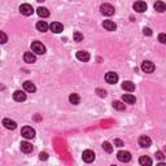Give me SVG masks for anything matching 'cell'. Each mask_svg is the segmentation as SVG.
<instances>
[{"label": "cell", "instance_id": "6da1fadb", "mask_svg": "<svg viewBox=\"0 0 166 166\" xmlns=\"http://www.w3.org/2000/svg\"><path fill=\"white\" fill-rule=\"evenodd\" d=\"M31 51L36 55H44L46 53V47L44 44H42L40 42H33L31 43Z\"/></svg>", "mask_w": 166, "mask_h": 166}, {"label": "cell", "instance_id": "7a4b0ae2", "mask_svg": "<svg viewBox=\"0 0 166 166\" xmlns=\"http://www.w3.org/2000/svg\"><path fill=\"white\" fill-rule=\"evenodd\" d=\"M21 135L25 139H34L35 138V130L30 127V126H25V127H22V130H21Z\"/></svg>", "mask_w": 166, "mask_h": 166}, {"label": "cell", "instance_id": "3957f363", "mask_svg": "<svg viewBox=\"0 0 166 166\" xmlns=\"http://www.w3.org/2000/svg\"><path fill=\"white\" fill-rule=\"evenodd\" d=\"M100 11L102 14H105V16H113L114 14V7L110 5V4H101L100 7Z\"/></svg>", "mask_w": 166, "mask_h": 166}, {"label": "cell", "instance_id": "277c9868", "mask_svg": "<svg viewBox=\"0 0 166 166\" xmlns=\"http://www.w3.org/2000/svg\"><path fill=\"white\" fill-rule=\"evenodd\" d=\"M117 158H118L121 162H129L131 160V153L127 152V150H119V152L117 153Z\"/></svg>", "mask_w": 166, "mask_h": 166}, {"label": "cell", "instance_id": "5b68a950", "mask_svg": "<svg viewBox=\"0 0 166 166\" xmlns=\"http://www.w3.org/2000/svg\"><path fill=\"white\" fill-rule=\"evenodd\" d=\"M82 158H83V161H85V162L90 164V162H92V161L95 160V153L92 152V150L87 149V150H85V152H83V154H82Z\"/></svg>", "mask_w": 166, "mask_h": 166}, {"label": "cell", "instance_id": "8992f818", "mask_svg": "<svg viewBox=\"0 0 166 166\" xmlns=\"http://www.w3.org/2000/svg\"><path fill=\"white\" fill-rule=\"evenodd\" d=\"M19 12H21V14H23V16H31L34 9L30 4H22V5L19 7Z\"/></svg>", "mask_w": 166, "mask_h": 166}, {"label": "cell", "instance_id": "52a82bcc", "mask_svg": "<svg viewBox=\"0 0 166 166\" xmlns=\"http://www.w3.org/2000/svg\"><path fill=\"white\" fill-rule=\"evenodd\" d=\"M105 81H106V83H109V85H116L117 81H118V75L113 71H109L105 74Z\"/></svg>", "mask_w": 166, "mask_h": 166}, {"label": "cell", "instance_id": "ba28073f", "mask_svg": "<svg viewBox=\"0 0 166 166\" xmlns=\"http://www.w3.org/2000/svg\"><path fill=\"white\" fill-rule=\"evenodd\" d=\"M150 144H152V140H150V138H148V136L141 135L139 138V145H140V147L148 148V147H150Z\"/></svg>", "mask_w": 166, "mask_h": 166}, {"label": "cell", "instance_id": "9c48e42d", "mask_svg": "<svg viewBox=\"0 0 166 166\" xmlns=\"http://www.w3.org/2000/svg\"><path fill=\"white\" fill-rule=\"evenodd\" d=\"M141 70L144 73H153L154 70V64L150 61H144L143 64H141Z\"/></svg>", "mask_w": 166, "mask_h": 166}, {"label": "cell", "instance_id": "30bf717a", "mask_svg": "<svg viewBox=\"0 0 166 166\" xmlns=\"http://www.w3.org/2000/svg\"><path fill=\"white\" fill-rule=\"evenodd\" d=\"M50 29H51L52 33L60 34V33H62V30H64V26H62V23H60V22H52L50 25Z\"/></svg>", "mask_w": 166, "mask_h": 166}, {"label": "cell", "instance_id": "8fae6325", "mask_svg": "<svg viewBox=\"0 0 166 166\" xmlns=\"http://www.w3.org/2000/svg\"><path fill=\"white\" fill-rule=\"evenodd\" d=\"M19 148L23 153H30L33 152V145L31 143H29V141H21V144H19Z\"/></svg>", "mask_w": 166, "mask_h": 166}, {"label": "cell", "instance_id": "7c38bea8", "mask_svg": "<svg viewBox=\"0 0 166 166\" xmlns=\"http://www.w3.org/2000/svg\"><path fill=\"white\" fill-rule=\"evenodd\" d=\"M77 58L79 61H83V62H87L90 60V53L86 52V51H78L77 52Z\"/></svg>", "mask_w": 166, "mask_h": 166}, {"label": "cell", "instance_id": "4fadbf2b", "mask_svg": "<svg viewBox=\"0 0 166 166\" xmlns=\"http://www.w3.org/2000/svg\"><path fill=\"white\" fill-rule=\"evenodd\" d=\"M102 27H104L105 30H108V31H114L117 29V25L113 21H110V19H106V21L102 22Z\"/></svg>", "mask_w": 166, "mask_h": 166}, {"label": "cell", "instance_id": "5bb4252c", "mask_svg": "<svg viewBox=\"0 0 166 166\" xmlns=\"http://www.w3.org/2000/svg\"><path fill=\"white\" fill-rule=\"evenodd\" d=\"M13 99L16 100V101H25L26 100V94L23 91H19V90H17V91H14V94H13Z\"/></svg>", "mask_w": 166, "mask_h": 166}, {"label": "cell", "instance_id": "9a60e30c", "mask_svg": "<svg viewBox=\"0 0 166 166\" xmlns=\"http://www.w3.org/2000/svg\"><path fill=\"white\" fill-rule=\"evenodd\" d=\"M3 125H4V127L8 129V130H14L17 127V123L14 121L12 119H9V118H4L3 119Z\"/></svg>", "mask_w": 166, "mask_h": 166}, {"label": "cell", "instance_id": "2e32d148", "mask_svg": "<svg viewBox=\"0 0 166 166\" xmlns=\"http://www.w3.org/2000/svg\"><path fill=\"white\" fill-rule=\"evenodd\" d=\"M35 60H36V57L33 52H25V55H23V61L25 62H27V64H34Z\"/></svg>", "mask_w": 166, "mask_h": 166}, {"label": "cell", "instance_id": "e0dca14e", "mask_svg": "<svg viewBox=\"0 0 166 166\" xmlns=\"http://www.w3.org/2000/svg\"><path fill=\"white\" fill-rule=\"evenodd\" d=\"M134 9L139 13H143V12L147 11V4H145L144 2H136L134 4Z\"/></svg>", "mask_w": 166, "mask_h": 166}, {"label": "cell", "instance_id": "ac0fdd59", "mask_svg": "<svg viewBox=\"0 0 166 166\" xmlns=\"http://www.w3.org/2000/svg\"><path fill=\"white\" fill-rule=\"evenodd\" d=\"M23 90H25L26 92H35L36 87H35V85H34L33 82L26 81L25 83H23Z\"/></svg>", "mask_w": 166, "mask_h": 166}, {"label": "cell", "instance_id": "d6986e66", "mask_svg": "<svg viewBox=\"0 0 166 166\" xmlns=\"http://www.w3.org/2000/svg\"><path fill=\"white\" fill-rule=\"evenodd\" d=\"M36 13H38V16L42 17V18H47L48 16H50V11H48L47 8H44V7H39L36 9Z\"/></svg>", "mask_w": 166, "mask_h": 166}, {"label": "cell", "instance_id": "ffe728a7", "mask_svg": "<svg viewBox=\"0 0 166 166\" xmlns=\"http://www.w3.org/2000/svg\"><path fill=\"white\" fill-rule=\"evenodd\" d=\"M122 88H123L125 91H129V92H133L135 90V85L133 82H130V81H126L122 83Z\"/></svg>", "mask_w": 166, "mask_h": 166}, {"label": "cell", "instance_id": "44dd1931", "mask_svg": "<svg viewBox=\"0 0 166 166\" xmlns=\"http://www.w3.org/2000/svg\"><path fill=\"white\" fill-rule=\"evenodd\" d=\"M153 7H154L156 11L160 12V13H162V12L166 11V4H165L164 2H161V0H158V2H156Z\"/></svg>", "mask_w": 166, "mask_h": 166}, {"label": "cell", "instance_id": "7402d4cb", "mask_svg": "<svg viewBox=\"0 0 166 166\" xmlns=\"http://www.w3.org/2000/svg\"><path fill=\"white\" fill-rule=\"evenodd\" d=\"M122 100H123L125 102H127V104H135V96L134 95H130V94H125L123 96H122Z\"/></svg>", "mask_w": 166, "mask_h": 166}, {"label": "cell", "instance_id": "603a6c76", "mask_svg": "<svg viewBox=\"0 0 166 166\" xmlns=\"http://www.w3.org/2000/svg\"><path fill=\"white\" fill-rule=\"evenodd\" d=\"M139 164L143 165V166H150L152 165V160H150L148 156H141L139 158Z\"/></svg>", "mask_w": 166, "mask_h": 166}, {"label": "cell", "instance_id": "cb8c5ba5", "mask_svg": "<svg viewBox=\"0 0 166 166\" xmlns=\"http://www.w3.org/2000/svg\"><path fill=\"white\" fill-rule=\"evenodd\" d=\"M48 26L47 25V22L46 21H39V22H36V29L39 31H42V33H44V31H47L48 30Z\"/></svg>", "mask_w": 166, "mask_h": 166}, {"label": "cell", "instance_id": "d4e9b609", "mask_svg": "<svg viewBox=\"0 0 166 166\" xmlns=\"http://www.w3.org/2000/svg\"><path fill=\"white\" fill-rule=\"evenodd\" d=\"M69 101L71 102V104H74V105H78L79 104V101H81V97L78 94H71L69 96Z\"/></svg>", "mask_w": 166, "mask_h": 166}, {"label": "cell", "instance_id": "484cf974", "mask_svg": "<svg viewBox=\"0 0 166 166\" xmlns=\"http://www.w3.org/2000/svg\"><path fill=\"white\" fill-rule=\"evenodd\" d=\"M102 149H104L106 153H112L113 152V145H112L109 141H104V143H102Z\"/></svg>", "mask_w": 166, "mask_h": 166}, {"label": "cell", "instance_id": "4316f807", "mask_svg": "<svg viewBox=\"0 0 166 166\" xmlns=\"http://www.w3.org/2000/svg\"><path fill=\"white\" fill-rule=\"evenodd\" d=\"M113 108L117 110H125V104H122L121 101H113Z\"/></svg>", "mask_w": 166, "mask_h": 166}, {"label": "cell", "instance_id": "83f0119b", "mask_svg": "<svg viewBox=\"0 0 166 166\" xmlns=\"http://www.w3.org/2000/svg\"><path fill=\"white\" fill-rule=\"evenodd\" d=\"M73 38H74V42H82L83 40V35L79 31H75L74 35H73Z\"/></svg>", "mask_w": 166, "mask_h": 166}, {"label": "cell", "instance_id": "f1b7e54d", "mask_svg": "<svg viewBox=\"0 0 166 166\" xmlns=\"http://www.w3.org/2000/svg\"><path fill=\"white\" fill-rule=\"evenodd\" d=\"M158 42L162 43V44H166V34H164V33L160 34V35H158Z\"/></svg>", "mask_w": 166, "mask_h": 166}, {"label": "cell", "instance_id": "f546056e", "mask_svg": "<svg viewBox=\"0 0 166 166\" xmlns=\"http://www.w3.org/2000/svg\"><path fill=\"white\" fill-rule=\"evenodd\" d=\"M96 94L99 95L100 97H105V96H106V91H105V90H101V88H97V90H96Z\"/></svg>", "mask_w": 166, "mask_h": 166}, {"label": "cell", "instance_id": "4dcf8cb0", "mask_svg": "<svg viewBox=\"0 0 166 166\" xmlns=\"http://www.w3.org/2000/svg\"><path fill=\"white\" fill-rule=\"evenodd\" d=\"M156 158H158V160L162 161L165 158V156H164V153L161 152V150H158V152H156Z\"/></svg>", "mask_w": 166, "mask_h": 166}, {"label": "cell", "instance_id": "1f68e13d", "mask_svg": "<svg viewBox=\"0 0 166 166\" xmlns=\"http://www.w3.org/2000/svg\"><path fill=\"white\" fill-rule=\"evenodd\" d=\"M114 145H116V147H122V145H123V141H122L121 139H116L114 140Z\"/></svg>", "mask_w": 166, "mask_h": 166}, {"label": "cell", "instance_id": "d6a6232c", "mask_svg": "<svg viewBox=\"0 0 166 166\" xmlns=\"http://www.w3.org/2000/svg\"><path fill=\"white\" fill-rule=\"evenodd\" d=\"M39 158L43 160V161H46V160L48 158V153H46V152H42L40 154H39Z\"/></svg>", "mask_w": 166, "mask_h": 166}, {"label": "cell", "instance_id": "836d02e7", "mask_svg": "<svg viewBox=\"0 0 166 166\" xmlns=\"http://www.w3.org/2000/svg\"><path fill=\"white\" fill-rule=\"evenodd\" d=\"M143 33H144V35H148V36L152 35V30H150V29H148V27H145L144 30H143Z\"/></svg>", "mask_w": 166, "mask_h": 166}, {"label": "cell", "instance_id": "e575fe53", "mask_svg": "<svg viewBox=\"0 0 166 166\" xmlns=\"http://www.w3.org/2000/svg\"><path fill=\"white\" fill-rule=\"evenodd\" d=\"M0 35H2V43L4 44V43H7V35H5V33L2 31L0 33Z\"/></svg>", "mask_w": 166, "mask_h": 166}, {"label": "cell", "instance_id": "d590c367", "mask_svg": "<svg viewBox=\"0 0 166 166\" xmlns=\"http://www.w3.org/2000/svg\"><path fill=\"white\" fill-rule=\"evenodd\" d=\"M34 119H35V121H39V119H40V117H39V116H35V117H34Z\"/></svg>", "mask_w": 166, "mask_h": 166}, {"label": "cell", "instance_id": "8d00e7d4", "mask_svg": "<svg viewBox=\"0 0 166 166\" xmlns=\"http://www.w3.org/2000/svg\"><path fill=\"white\" fill-rule=\"evenodd\" d=\"M38 3H43V2H46V0H36Z\"/></svg>", "mask_w": 166, "mask_h": 166}]
</instances>
